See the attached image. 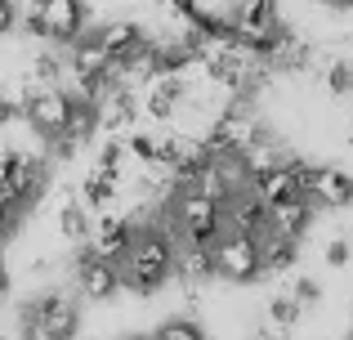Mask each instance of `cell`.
Instances as JSON below:
<instances>
[{"label":"cell","instance_id":"cell-1","mask_svg":"<svg viewBox=\"0 0 353 340\" xmlns=\"http://www.w3.org/2000/svg\"><path fill=\"white\" fill-rule=\"evenodd\" d=\"M174 251H179V237L170 233V224H143L134 233L130 255L117 264L121 269V291H134V296H157L165 282L174 278Z\"/></svg>","mask_w":353,"mask_h":340},{"label":"cell","instance_id":"cell-2","mask_svg":"<svg viewBox=\"0 0 353 340\" xmlns=\"http://www.w3.org/2000/svg\"><path fill=\"white\" fill-rule=\"evenodd\" d=\"M161 224H170L179 242L215 246L224 237V201L201 188H174V197L161 206Z\"/></svg>","mask_w":353,"mask_h":340},{"label":"cell","instance_id":"cell-3","mask_svg":"<svg viewBox=\"0 0 353 340\" xmlns=\"http://www.w3.org/2000/svg\"><path fill=\"white\" fill-rule=\"evenodd\" d=\"M81 327V309L68 291H41L23 305V340H72Z\"/></svg>","mask_w":353,"mask_h":340},{"label":"cell","instance_id":"cell-4","mask_svg":"<svg viewBox=\"0 0 353 340\" xmlns=\"http://www.w3.org/2000/svg\"><path fill=\"white\" fill-rule=\"evenodd\" d=\"M295 179H300V192L318 210H345V206H353V174L349 170L313 166V161L295 157Z\"/></svg>","mask_w":353,"mask_h":340},{"label":"cell","instance_id":"cell-5","mask_svg":"<svg viewBox=\"0 0 353 340\" xmlns=\"http://www.w3.org/2000/svg\"><path fill=\"white\" fill-rule=\"evenodd\" d=\"M23 117H27V126H32L41 139L54 143L63 130H68V121H72V94L59 90V86L41 90V86H27L23 81Z\"/></svg>","mask_w":353,"mask_h":340},{"label":"cell","instance_id":"cell-6","mask_svg":"<svg viewBox=\"0 0 353 340\" xmlns=\"http://www.w3.org/2000/svg\"><path fill=\"white\" fill-rule=\"evenodd\" d=\"M210 255H215V273H219L224 282H237V287H246V282L264 278L259 237H250V233H224L215 246H210Z\"/></svg>","mask_w":353,"mask_h":340},{"label":"cell","instance_id":"cell-7","mask_svg":"<svg viewBox=\"0 0 353 340\" xmlns=\"http://www.w3.org/2000/svg\"><path fill=\"white\" fill-rule=\"evenodd\" d=\"M45 188H50V166H45V157L14 148V166H9L5 183H0V197H9L18 210H32L36 201L45 197Z\"/></svg>","mask_w":353,"mask_h":340},{"label":"cell","instance_id":"cell-8","mask_svg":"<svg viewBox=\"0 0 353 340\" xmlns=\"http://www.w3.org/2000/svg\"><path fill=\"white\" fill-rule=\"evenodd\" d=\"M134 233H139V224L130 215H99V224L90 228V242H85V251H94L99 260H112V264H121L130 255V246H134Z\"/></svg>","mask_w":353,"mask_h":340},{"label":"cell","instance_id":"cell-9","mask_svg":"<svg viewBox=\"0 0 353 340\" xmlns=\"http://www.w3.org/2000/svg\"><path fill=\"white\" fill-rule=\"evenodd\" d=\"M77 291H81V300L103 305V300H112L121 291V269L112 260H99L94 251H81L77 255Z\"/></svg>","mask_w":353,"mask_h":340},{"label":"cell","instance_id":"cell-10","mask_svg":"<svg viewBox=\"0 0 353 340\" xmlns=\"http://www.w3.org/2000/svg\"><path fill=\"white\" fill-rule=\"evenodd\" d=\"M36 14L45 23V41L54 45H77L85 36V0H45Z\"/></svg>","mask_w":353,"mask_h":340},{"label":"cell","instance_id":"cell-11","mask_svg":"<svg viewBox=\"0 0 353 340\" xmlns=\"http://www.w3.org/2000/svg\"><path fill=\"white\" fill-rule=\"evenodd\" d=\"M268 228V206L250 192V183L246 188H237V192H228L224 197V233H250V237H259Z\"/></svg>","mask_w":353,"mask_h":340},{"label":"cell","instance_id":"cell-12","mask_svg":"<svg viewBox=\"0 0 353 340\" xmlns=\"http://www.w3.org/2000/svg\"><path fill=\"white\" fill-rule=\"evenodd\" d=\"M68 72H72V81H112V54L99 45L94 32H85L68 54Z\"/></svg>","mask_w":353,"mask_h":340},{"label":"cell","instance_id":"cell-13","mask_svg":"<svg viewBox=\"0 0 353 340\" xmlns=\"http://www.w3.org/2000/svg\"><path fill=\"white\" fill-rule=\"evenodd\" d=\"M183 99H188V86L179 77H152L139 94V103H143V117H152V121H174Z\"/></svg>","mask_w":353,"mask_h":340},{"label":"cell","instance_id":"cell-14","mask_svg":"<svg viewBox=\"0 0 353 340\" xmlns=\"http://www.w3.org/2000/svg\"><path fill=\"white\" fill-rule=\"evenodd\" d=\"M313 201L309 197H286V201H277V206H268V233H282V237H291V242H300L304 233L313 228Z\"/></svg>","mask_w":353,"mask_h":340},{"label":"cell","instance_id":"cell-15","mask_svg":"<svg viewBox=\"0 0 353 340\" xmlns=\"http://www.w3.org/2000/svg\"><path fill=\"white\" fill-rule=\"evenodd\" d=\"M174 278H179L183 287H206L210 278H219V273H215V255H210V246L179 242V251H174Z\"/></svg>","mask_w":353,"mask_h":340},{"label":"cell","instance_id":"cell-16","mask_svg":"<svg viewBox=\"0 0 353 340\" xmlns=\"http://www.w3.org/2000/svg\"><path fill=\"white\" fill-rule=\"evenodd\" d=\"M99 45H103L108 54H112V63H121V59H130V54L139 50V45L148 41V32L134 23V18H112V23H103L99 27Z\"/></svg>","mask_w":353,"mask_h":340},{"label":"cell","instance_id":"cell-17","mask_svg":"<svg viewBox=\"0 0 353 340\" xmlns=\"http://www.w3.org/2000/svg\"><path fill=\"white\" fill-rule=\"evenodd\" d=\"M250 192H255L264 206H277V201H286V197H304L300 179H295V157L286 161V166H277V170L259 174V179H250Z\"/></svg>","mask_w":353,"mask_h":340},{"label":"cell","instance_id":"cell-18","mask_svg":"<svg viewBox=\"0 0 353 340\" xmlns=\"http://www.w3.org/2000/svg\"><path fill=\"white\" fill-rule=\"evenodd\" d=\"M117 192H121L117 174H103V170L90 166V174L81 179V188H77V197H81V206H85V210H108L117 201Z\"/></svg>","mask_w":353,"mask_h":340},{"label":"cell","instance_id":"cell-19","mask_svg":"<svg viewBox=\"0 0 353 340\" xmlns=\"http://www.w3.org/2000/svg\"><path fill=\"white\" fill-rule=\"evenodd\" d=\"M259 255H264V273H286L295 260H300V242L264 228V233H259Z\"/></svg>","mask_w":353,"mask_h":340},{"label":"cell","instance_id":"cell-20","mask_svg":"<svg viewBox=\"0 0 353 340\" xmlns=\"http://www.w3.org/2000/svg\"><path fill=\"white\" fill-rule=\"evenodd\" d=\"M90 228H94V219H90L85 206H81V197L63 192V201H59V233L68 237V242H90Z\"/></svg>","mask_w":353,"mask_h":340},{"label":"cell","instance_id":"cell-21","mask_svg":"<svg viewBox=\"0 0 353 340\" xmlns=\"http://www.w3.org/2000/svg\"><path fill=\"white\" fill-rule=\"evenodd\" d=\"M300 314H304V305L291 296V291H277V296H268V305H264V323H273L277 332H295V327H300Z\"/></svg>","mask_w":353,"mask_h":340},{"label":"cell","instance_id":"cell-22","mask_svg":"<svg viewBox=\"0 0 353 340\" xmlns=\"http://www.w3.org/2000/svg\"><path fill=\"white\" fill-rule=\"evenodd\" d=\"M152 340H210V336H206V327H201L197 318L179 314V318H165V323L157 327Z\"/></svg>","mask_w":353,"mask_h":340},{"label":"cell","instance_id":"cell-23","mask_svg":"<svg viewBox=\"0 0 353 340\" xmlns=\"http://www.w3.org/2000/svg\"><path fill=\"white\" fill-rule=\"evenodd\" d=\"M322 86H327L336 99L353 94V68H349L345 59H331V63H327V72H322Z\"/></svg>","mask_w":353,"mask_h":340},{"label":"cell","instance_id":"cell-24","mask_svg":"<svg viewBox=\"0 0 353 340\" xmlns=\"http://www.w3.org/2000/svg\"><path fill=\"white\" fill-rule=\"evenodd\" d=\"M125 152L139 161V166H152V161H157V134H148V130H130V134H125Z\"/></svg>","mask_w":353,"mask_h":340},{"label":"cell","instance_id":"cell-25","mask_svg":"<svg viewBox=\"0 0 353 340\" xmlns=\"http://www.w3.org/2000/svg\"><path fill=\"white\" fill-rule=\"evenodd\" d=\"M349 260H353V242H349V237H331V242H327V264H331V269H345Z\"/></svg>","mask_w":353,"mask_h":340},{"label":"cell","instance_id":"cell-26","mask_svg":"<svg viewBox=\"0 0 353 340\" xmlns=\"http://www.w3.org/2000/svg\"><path fill=\"white\" fill-rule=\"evenodd\" d=\"M291 296L300 300V305H318V300H322V282H313V278H295V282H291Z\"/></svg>","mask_w":353,"mask_h":340},{"label":"cell","instance_id":"cell-27","mask_svg":"<svg viewBox=\"0 0 353 340\" xmlns=\"http://www.w3.org/2000/svg\"><path fill=\"white\" fill-rule=\"evenodd\" d=\"M18 219H23V210H18L9 197H0V242H5V237H14Z\"/></svg>","mask_w":353,"mask_h":340},{"label":"cell","instance_id":"cell-28","mask_svg":"<svg viewBox=\"0 0 353 340\" xmlns=\"http://www.w3.org/2000/svg\"><path fill=\"white\" fill-rule=\"evenodd\" d=\"M18 27V0H0V36Z\"/></svg>","mask_w":353,"mask_h":340},{"label":"cell","instance_id":"cell-29","mask_svg":"<svg viewBox=\"0 0 353 340\" xmlns=\"http://www.w3.org/2000/svg\"><path fill=\"white\" fill-rule=\"evenodd\" d=\"M23 112V108H18V99H9V94H0V126H9L14 121V117Z\"/></svg>","mask_w":353,"mask_h":340},{"label":"cell","instance_id":"cell-30","mask_svg":"<svg viewBox=\"0 0 353 340\" xmlns=\"http://www.w3.org/2000/svg\"><path fill=\"white\" fill-rule=\"evenodd\" d=\"M318 5H327V9H353V0H318Z\"/></svg>","mask_w":353,"mask_h":340},{"label":"cell","instance_id":"cell-31","mask_svg":"<svg viewBox=\"0 0 353 340\" xmlns=\"http://www.w3.org/2000/svg\"><path fill=\"white\" fill-rule=\"evenodd\" d=\"M9 296V273H5V264H0V300Z\"/></svg>","mask_w":353,"mask_h":340},{"label":"cell","instance_id":"cell-32","mask_svg":"<svg viewBox=\"0 0 353 340\" xmlns=\"http://www.w3.org/2000/svg\"><path fill=\"white\" fill-rule=\"evenodd\" d=\"M117 340H152V336H139V332H125V336H117Z\"/></svg>","mask_w":353,"mask_h":340},{"label":"cell","instance_id":"cell-33","mask_svg":"<svg viewBox=\"0 0 353 340\" xmlns=\"http://www.w3.org/2000/svg\"><path fill=\"white\" fill-rule=\"evenodd\" d=\"M0 340H5V318H0Z\"/></svg>","mask_w":353,"mask_h":340},{"label":"cell","instance_id":"cell-34","mask_svg":"<svg viewBox=\"0 0 353 340\" xmlns=\"http://www.w3.org/2000/svg\"><path fill=\"white\" fill-rule=\"evenodd\" d=\"M152 5H170V0H152Z\"/></svg>","mask_w":353,"mask_h":340},{"label":"cell","instance_id":"cell-35","mask_svg":"<svg viewBox=\"0 0 353 340\" xmlns=\"http://www.w3.org/2000/svg\"><path fill=\"white\" fill-rule=\"evenodd\" d=\"M349 148H353V130H349Z\"/></svg>","mask_w":353,"mask_h":340},{"label":"cell","instance_id":"cell-36","mask_svg":"<svg viewBox=\"0 0 353 340\" xmlns=\"http://www.w3.org/2000/svg\"><path fill=\"white\" fill-rule=\"evenodd\" d=\"M250 340H268V336H250Z\"/></svg>","mask_w":353,"mask_h":340},{"label":"cell","instance_id":"cell-37","mask_svg":"<svg viewBox=\"0 0 353 340\" xmlns=\"http://www.w3.org/2000/svg\"><path fill=\"white\" fill-rule=\"evenodd\" d=\"M345 340H353V336H345Z\"/></svg>","mask_w":353,"mask_h":340}]
</instances>
